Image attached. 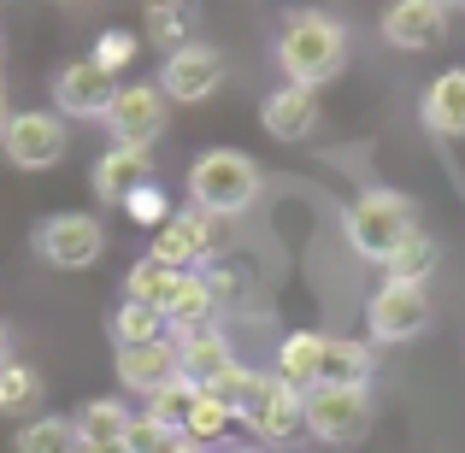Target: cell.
<instances>
[{"label": "cell", "instance_id": "1", "mask_svg": "<svg viewBox=\"0 0 465 453\" xmlns=\"http://www.w3.org/2000/svg\"><path fill=\"white\" fill-rule=\"evenodd\" d=\"M348 65V30L330 12H295L277 35V71L295 89H318V83L341 77Z\"/></svg>", "mask_w": 465, "mask_h": 453}, {"label": "cell", "instance_id": "2", "mask_svg": "<svg viewBox=\"0 0 465 453\" xmlns=\"http://www.w3.org/2000/svg\"><path fill=\"white\" fill-rule=\"evenodd\" d=\"M265 177L242 148H206L189 165V201L213 218H242L253 201H260Z\"/></svg>", "mask_w": 465, "mask_h": 453}, {"label": "cell", "instance_id": "3", "mask_svg": "<svg viewBox=\"0 0 465 453\" xmlns=\"http://www.w3.org/2000/svg\"><path fill=\"white\" fill-rule=\"evenodd\" d=\"M412 230H419V218H412V201L401 189H365V194H353L348 212H341L348 248L360 253V260H377V265H383Z\"/></svg>", "mask_w": 465, "mask_h": 453}, {"label": "cell", "instance_id": "4", "mask_svg": "<svg viewBox=\"0 0 465 453\" xmlns=\"http://www.w3.org/2000/svg\"><path fill=\"white\" fill-rule=\"evenodd\" d=\"M301 430L330 448H348L371 430V389H330L318 383L301 395Z\"/></svg>", "mask_w": 465, "mask_h": 453}, {"label": "cell", "instance_id": "5", "mask_svg": "<svg viewBox=\"0 0 465 453\" xmlns=\"http://www.w3.org/2000/svg\"><path fill=\"white\" fill-rule=\"evenodd\" d=\"M30 248L42 253L54 271H89L106 253V230H101V218H89V212H59V218H42V224L30 230Z\"/></svg>", "mask_w": 465, "mask_h": 453}, {"label": "cell", "instance_id": "6", "mask_svg": "<svg viewBox=\"0 0 465 453\" xmlns=\"http://www.w3.org/2000/svg\"><path fill=\"white\" fill-rule=\"evenodd\" d=\"M165 106L171 101H165L159 83H118L113 106H106V118H101V124L113 130V148H148L153 153V142L165 136V124H171Z\"/></svg>", "mask_w": 465, "mask_h": 453}, {"label": "cell", "instance_id": "7", "mask_svg": "<svg viewBox=\"0 0 465 453\" xmlns=\"http://www.w3.org/2000/svg\"><path fill=\"white\" fill-rule=\"evenodd\" d=\"M230 65L224 54H218L213 42H183L177 54H165V65H159V89H165V101L177 106H194V101H213L218 89H224Z\"/></svg>", "mask_w": 465, "mask_h": 453}, {"label": "cell", "instance_id": "8", "mask_svg": "<svg viewBox=\"0 0 465 453\" xmlns=\"http://www.w3.org/2000/svg\"><path fill=\"white\" fill-rule=\"evenodd\" d=\"M371 341H412L430 330V289L424 283H383L365 306Z\"/></svg>", "mask_w": 465, "mask_h": 453}, {"label": "cell", "instance_id": "9", "mask_svg": "<svg viewBox=\"0 0 465 453\" xmlns=\"http://www.w3.org/2000/svg\"><path fill=\"white\" fill-rule=\"evenodd\" d=\"M0 148H6V159L18 171H54L59 159H65L71 136H65V124H59L54 113H12Z\"/></svg>", "mask_w": 465, "mask_h": 453}, {"label": "cell", "instance_id": "10", "mask_svg": "<svg viewBox=\"0 0 465 453\" xmlns=\"http://www.w3.org/2000/svg\"><path fill=\"white\" fill-rule=\"evenodd\" d=\"M213 224H218V218L201 212V206H194V212H171V224L153 236L148 260L165 265V271H194L201 260H213V241H218Z\"/></svg>", "mask_w": 465, "mask_h": 453}, {"label": "cell", "instance_id": "11", "mask_svg": "<svg viewBox=\"0 0 465 453\" xmlns=\"http://www.w3.org/2000/svg\"><path fill=\"white\" fill-rule=\"evenodd\" d=\"M113 94H118L113 71H101L94 59H71V65L54 77V106L65 118H106Z\"/></svg>", "mask_w": 465, "mask_h": 453}, {"label": "cell", "instance_id": "12", "mask_svg": "<svg viewBox=\"0 0 465 453\" xmlns=\"http://www.w3.org/2000/svg\"><path fill=\"white\" fill-rule=\"evenodd\" d=\"M448 35V0H395L383 12V42L401 54H424Z\"/></svg>", "mask_w": 465, "mask_h": 453}, {"label": "cell", "instance_id": "13", "mask_svg": "<svg viewBox=\"0 0 465 453\" xmlns=\"http://www.w3.org/2000/svg\"><path fill=\"white\" fill-rule=\"evenodd\" d=\"M113 371H118V383H124L130 395H153V389H165L171 377H177V336L142 341V348H118Z\"/></svg>", "mask_w": 465, "mask_h": 453}, {"label": "cell", "instance_id": "14", "mask_svg": "<svg viewBox=\"0 0 465 453\" xmlns=\"http://www.w3.org/2000/svg\"><path fill=\"white\" fill-rule=\"evenodd\" d=\"M260 124H265V136H277V142H301V136H312V124H318V89L277 83V89L260 101Z\"/></svg>", "mask_w": 465, "mask_h": 453}, {"label": "cell", "instance_id": "15", "mask_svg": "<svg viewBox=\"0 0 465 453\" xmlns=\"http://www.w3.org/2000/svg\"><path fill=\"white\" fill-rule=\"evenodd\" d=\"M213 312H218V283H206L201 271H183L177 283H171L165 306H159V318H165L171 336H189V330H213Z\"/></svg>", "mask_w": 465, "mask_h": 453}, {"label": "cell", "instance_id": "16", "mask_svg": "<svg viewBox=\"0 0 465 453\" xmlns=\"http://www.w3.org/2000/svg\"><path fill=\"white\" fill-rule=\"evenodd\" d=\"M230 365H236V353H230L224 330H189V336H177V377L183 383L213 389Z\"/></svg>", "mask_w": 465, "mask_h": 453}, {"label": "cell", "instance_id": "17", "mask_svg": "<svg viewBox=\"0 0 465 453\" xmlns=\"http://www.w3.org/2000/svg\"><path fill=\"white\" fill-rule=\"evenodd\" d=\"M153 182V153L148 148H106L101 165H94V194L113 206H124L136 189Z\"/></svg>", "mask_w": 465, "mask_h": 453}, {"label": "cell", "instance_id": "18", "mask_svg": "<svg viewBox=\"0 0 465 453\" xmlns=\"http://www.w3.org/2000/svg\"><path fill=\"white\" fill-rule=\"evenodd\" d=\"M324 330H289L283 341H277V365H272V377L277 383H289V389H318V365H324Z\"/></svg>", "mask_w": 465, "mask_h": 453}, {"label": "cell", "instance_id": "19", "mask_svg": "<svg viewBox=\"0 0 465 453\" xmlns=\"http://www.w3.org/2000/svg\"><path fill=\"white\" fill-rule=\"evenodd\" d=\"M242 424H248L253 436H265V442H289V436L301 430V389H289V383H277V377H272L265 395L253 400V412Z\"/></svg>", "mask_w": 465, "mask_h": 453}, {"label": "cell", "instance_id": "20", "mask_svg": "<svg viewBox=\"0 0 465 453\" xmlns=\"http://www.w3.org/2000/svg\"><path fill=\"white\" fill-rule=\"evenodd\" d=\"M424 130L442 142L465 136V71H442V77L424 89Z\"/></svg>", "mask_w": 465, "mask_h": 453}, {"label": "cell", "instance_id": "21", "mask_svg": "<svg viewBox=\"0 0 465 453\" xmlns=\"http://www.w3.org/2000/svg\"><path fill=\"white\" fill-rule=\"evenodd\" d=\"M130 424H136V412H130L124 400H83V407L71 412V430L89 448H118L130 436Z\"/></svg>", "mask_w": 465, "mask_h": 453}, {"label": "cell", "instance_id": "22", "mask_svg": "<svg viewBox=\"0 0 465 453\" xmlns=\"http://www.w3.org/2000/svg\"><path fill=\"white\" fill-rule=\"evenodd\" d=\"M318 383H330V389H371V341L330 336L324 341V365H318Z\"/></svg>", "mask_w": 465, "mask_h": 453}, {"label": "cell", "instance_id": "23", "mask_svg": "<svg viewBox=\"0 0 465 453\" xmlns=\"http://www.w3.org/2000/svg\"><path fill=\"white\" fill-rule=\"evenodd\" d=\"M430 271H436V241L424 236V230H412L383 260V283H430Z\"/></svg>", "mask_w": 465, "mask_h": 453}, {"label": "cell", "instance_id": "24", "mask_svg": "<svg viewBox=\"0 0 465 453\" xmlns=\"http://www.w3.org/2000/svg\"><path fill=\"white\" fill-rule=\"evenodd\" d=\"M265 383H272V371H253V365H230V371L218 377V383L206 389V395H213V400H224V407H230V419H248V412H253V400L265 395Z\"/></svg>", "mask_w": 465, "mask_h": 453}, {"label": "cell", "instance_id": "25", "mask_svg": "<svg viewBox=\"0 0 465 453\" xmlns=\"http://www.w3.org/2000/svg\"><path fill=\"white\" fill-rule=\"evenodd\" d=\"M194 400H201V389L183 383V377H171L165 389H153V395H148V419H153V424H165V430H177V436H189Z\"/></svg>", "mask_w": 465, "mask_h": 453}, {"label": "cell", "instance_id": "26", "mask_svg": "<svg viewBox=\"0 0 465 453\" xmlns=\"http://www.w3.org/2000/svg\"><path fill=\"white\" fill-rule=\"evenodd\" d=\"M159 336H171V330H165V318H159L153 306L124 300L113 312V341H118V348H142V341H159Z\"/></svg>", "mask_w": 465, "mask_h": 453}, {"label": "cell", "instance_id": "27", "mask_svg": "<svg viewBox=\"0 0 465 453\" xmlns=\"http://www.w3.org/2000/svg\"><path fill=\"white\" fill-rule=\"evenodd\" d=\"M177 277L183 271H165V265H153V260H136V265H130V277H124V300H142V306H153V312H159Z\"/></svg>", "mask_w": 465, "mask_h": 453}, {"label": "cell", "instance_id": "28", "mask_svg": "<svg viewBox=\"0 0 465 453\" xmlns=\"http://www.w3.org/2000/svg\"><path fill=\"white\" fill-rule=\"evenodd\" d=\"M18 453H77V430H71V419H30L18 436Z\"/></svg>", "mask_w": 465, "mask_h": 453}, {"label": "cell", "instance_id": "29", "mask_svg": "<svg viewBox=\"0 0 465 453\" xmlns=\"http://www.w3.org/2000/svg\"><path fill=\"white\" fill-rule=\"evenodd\" d=\"M35 400H42V371L18 359L6 377H0V419H18V412L35 407Z\"/></svg>", "mask_w": 465, "mask_h": 453}, {"label": "cell", "instance_id": "30", "mask_svg": "<svg viewBox=\"0 0 465 453\" xmlns=\"http://www.w3.org/2000/svg\"><path fill=\"white\" fill-rule=\"evenodd\" d=\"M230 424H236V419H230V407H224V400H213V395L201 389V400H194V419H189V442L206 448V442H218Z\"/></svg>", "mask_w": 465, "mask_h": 453}, {"label": "cell", "instance_id": "31", "mask_svg": "<svg viewBox=\"0 0 465 453\" xmlns=\"http://www.w3.org/2000/svg\"><path fill=\"white\" fill-rule=\"evenodd\" d=\"M189 436H177V430H165V424H153L148 412H136V424H130V436H124V448L130 453H177Z\"/></svg>", "mask_w": 465, "mask_h": 453}, {"label": "cell", "instance_id": "32", "mask_svg": "<svg viewBox=\"0 0 465 453\" xmlns=\"http://www.w3.org/2000/svg\"><path fill=\"white\" fill-rule=\"evenodd\" d=\"M124 212L136 218V224H153V230H165V224H171V201L159 194V182H148V189H136V194H130V201H124Z\"/></svg>", "mask_w": 465, "mask_h": 453}, {"label": "cell", "instance_id": "33", "mask_svg": "<svg viewBox=\"0 0 465 453\" xmlns=\"http://www.w3.org/2000/svg\"><path fill=\"white\" fill-rule=\"evenodd\" d=\"M136 47H142V42H136L130 30H106L101 42H94V54H89V59H94L101 71H118V65H130V59H136Z\"/></svg>", "mask_w": 465, "mask_h": 453}, {"label": "cell", "instance_id": "34", "mask_svg": "<svg viewBox=\"0 0 465 453\" xmlns=\"http://www.w3.org/2000/svg\"><path fill=\"white\" fill-rule=\"evenodd\" d=\"M153 42H165L171 54L189 42V35H183V12H153Z\"/></svg>", "mask_w": 465, "mask_h": 453}, {"label": "cell", "instance_id": "35", "mask_svg": "<svg viewBox=\"0 0 465 453\" xmlns=\"http://www.w3.org/2000/svg\"><path fill=\"white\" fill-rule=\"evenodd\" d=\"M12 365H18V359H12V336H6V324H0V377H6Z\"/></svg>", "mask_w": 465, "mask_h": 453}, {"label": "cell", "instance_id": "36", "mask_svg": "<svg viewBox=\"0 0 465 453\" xmlns=\"http://www.w3.org/2000/svg\"><path fill=\"white\" fill-rule=\"evenodd\" d=\"M148 12H183V0H148Z\"/></svg>", "mask_w": 465, "mask_h": 453}, {"label": "cell", "instance_id": "37", "mask_svg": "<svg viewBox=\"0 0 465 453\" xmlns=\"http://www.w3.org/2000/svg\"><path fill=\"white\" fill-rule=\"evenodd\" d=\"M77 453H130L124 442H118V448H89V442H77Z\"/></svg>", "mask_w": 465, "mask_h": 453}, {"label": "cell", "instance_id": "38", "mask_svg": "<svg viewBox=\"0 0 465 453\" xmlns=\"http://www.w3.org/2000/svg\"><path fill=\"white\" fill-rule=\"evenodd\" d=\"M6 124H12V118H6V89H0V136H6Z\"/></svg>", "mask_w": 465, "mask_h": 453}, {"label": "cell", "instance_id": "39", "mask_svg": "<svg viewBox=\"0 0 465 453\" xmlns=\"http://www.w3.org/2000/svg\"><path fill=\"white\" fill-rule=\"evenodd\" d=\"M177 453H206V448H194V442H183V448H177Z\"/></svg>", "mask_w": 465, "mask_h": 453}, {"label": "cell", "instance_id": "40", "mask_svg": "<svg viewBox=\"0 0 465 453\" xmlns=\"http://www.w3.org/2000/svg\"><path fill=\"white\" fill-rule=\"evenodd\" d=\"M230 453H260V448H230Z\"/></svg>", "mask_w": 465, "mask_h": 453}, {"label": "cell", "instance_id": "41", "mask_svg": "<svg viewBox=\"0 0 465 453\" xmlns=\"http://www.w3.org/2000/svg\"><path fill=\"white\" fill-rule=\"evenodd\" d=\"M59 6H83V0H59Z\"/></svg>", "mask_w": 465, "mask_h": 453}, {"label": "cell", "instance_id": "42", "mask_svg": "<svg viewBox=\"0 0 465 453\" xmlns=\"http://www.w3.org/2000/svg\"><path fill=\"white\" fill-rule=\"evenodd\" d=\"M448 6H465V0H448Z\"/></svg>", "mask_w": 465, "mask_h": 453}]
</instances>
